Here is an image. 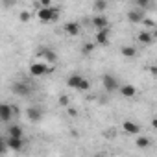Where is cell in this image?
I'll return each instance as SVG.
<instances>
[{
    "label": "cell",
    "instance_id": "cell-1",
    "mask_svg": "<svg viewBox=\"0 0 157 157\" xmlns=\"http://www.w3.org/2000/svg\"><path fill=\"white\" fill-rule=\"evenodd\" d=\"M37 19L41 22H56L59 19V8H56L54 4L52 6H39L37 10Z\"/></svg>",
    "mask_w": 157,
    "mask_h": 157
},
{
    "label": "cell",
    "instance_id": "cell-2",
    "mask_svg": "<svg viewBox=\"0 0 157 157\" xmlns=\"http://www.w3.org/2000/svg\"><path fill=\"white\" fill-rule=\"evenodd\" d=\"M67 85L70 89H76V91H89L91 89V82L82 74H70L67 78Z\"/></svg>",
    "mask_w": 157,
    "mask_h": 157
},
{
    "label": "cell",
    "instance_id": "cell-3",
    "mask_svg": "<svg viewBox=\"0 0 157 157\" xmlns=\"http://www.w3.org/2000/svg\"><path fill=\"white\" fill-rule=\"evenodd\" d=\"M30 74L33 76V78H43V76H46V74H50L52 70H54V65H50V63H46V61H43V59H37V61H33L32 65H30Z\"/></svg>",
    "mask_w": 157,
    "mask_h": 157
},
{
    "label": "cell",
    "instance_id": "cell-4",
    "mask_svg": "<svg viewBox=\"0 0 157 157\" xmlns=\"http://www.w3.org/2000/svg\"><path fill=\"white\" fill-rule=\"evenodd\" d=\"M11 93L17 94V96H21V98H28L33 93V85L28 83V82H24V80H17V82L11 83Z\"/></svg>",
    "mask_w": 157,
    "mask_h": 157
},
{
    "label": "cell",
    "instance_id": "cell-5",
    "mask_svg": "<svg viewBox=\"0 0 157 157\" xmlns=\"http://www.w3.org/2000/svg\"><path fill=\"white\" fill-rule=\"evenodd\" d=\"M19 115V107L17 105H11V104H6V102H0V122L8 124L13 117Z\"/></svg>",
    "mask_w": 157,
    "mask_h": 157
},
{
    "label": "cell",
    "instance_id": "cell-6",
    "mask_svg": "<svg viewBox=\"0 0 157 157\" xmlns=\"http://www.w3.org/2000/svg\"><path fill=\"white\" fill-rule=\"evenodd\" d=\"M118 80H117V76H113V74H104L102 76V87L105 89V93H109V94H113V93H117L118 91Z\"/></svg>",
    "mask_w": 157,
    "mask_h": 157
},
{
    "label": "cell",
    "instance_id": "cell-7",
    "mask_svg": "<svg viewBox=\"0 0 157 157\" xmlns=\"http://www.w3.org/2000/svg\"><path fill=\"white\" fill-rule=\"evenodd\" d=\"M35 56H37V59H43V61H46V63H50V65H54V63L57 61L56 50H52V48H48V46H41V48L35 52Z\"/></svg>",
    "mask_w": 157,
    "mask_h": 157
},
{
    "label": "cell",
    "instance_id": "cell-8",
    "mask_svg": "<svg viewBox=\"0 0 157 157\" xmlns=\"http://www.w3.org/2000/svg\"><path fill=\"white\" fill-rule=\"evenodd\" d=\"M109 39H111V28H109V26L96 30V33H94V44L107 46V44H109Z\"/></svg>",
    "mask_w": 157,
    "mask_h": 157
},
{
    "label": "cell",
    "instance_id": "cell-9",
    "mask_svg": "<svg viewBox=\"0 0 157 157\" xmlns=\"http://www.w3.org/2000/svg\"><path fill=\"white\" fill-rule=\"evenodd\" d=\"M43 107H39V105H32V107H28L26 109V118L32 122V124H39L41 120H43Z\"/></svg>",
    "mask_w": 157,
    "mask_h": 157
},
{
    "label": "cell",
    "instance_id": "cell-10",
    "mask_svg": "<svg viewBox=\"0 0 157 157\" xmlns=\"http://www.w3.org/2000/svg\"><path fill=\"white\" fill-rule=\"evenodd\" d=\"M24 137H6V146L8 150H13V151H21L24 148Z\"/></svg>",
    "mask_w": 157,
    "mask_h": 157
},
{
    "label": "cell",
    "instance_id": "cell-11",
    "mask_svg": "<svg viewBox=\"0 0 157 157\" xmlns=\"http://www.w3.org/2000/svg\"><path fill=\"white\" fill-rule=\"evenodd\" d=\"M144 17H146V11H144V10H140V8L128 11V21H129L131 24H140Z\"/></svg>",
    "mask_w": 157,
    "mask_h": 157
},
{
    "label": "cell",
    "instance_id": "cell-12",
    "mask_svg": "<svg viewBox=\"0 0 157 157\" xmlns=\"http://www.w3.org/2000/svg\"><path fill=\"white\" fill-rule=\"evenodd\" d=\"M63 32H65L67 35H70V37H76V35H80V32H82V26H80V22L72 21V22H67V24L63 26Z\"/></svg>",
    "mask_w": 157,
    "mask_h": 157
},
{
    "label": "cell",
    "instance_id": "cell-13",
    "mask_svg": "<svg viewBox=\"0 0 157 157\" xmlns=\"http://www.w3.org/2000/svg\"><path fill=\"white\" fill-rule=\"evenodd\" d=\"M91 24L94 26V30H100V28H107V26H109V21H107V17H104L102 13H96V15L93 17V21H91Z\"/></svg>",
    "mask_w": 157,
    "mask_h": 157
},
{
    "label": "cell",
    "instance_id": "cell-14",
    "mask_svg": "<svg viewBox=\"0 0 157 157\" xmlns=\"http://www.w3.org/2000/svg\"><path fill=\"white\" fill-rule=\"evenodd\" d=\"M118 91H120V94H122L124 98H135V94H137V89H135L131 83H122V85H118Z\"/></svg>",
    "mask_w": 157,
    "mask_h": 157
},
{
    "label": "cell",
    "instance_id": "cell-15",
    "mask_svg": "<svg viewBox=\"0 0 157 157\" xmlns=\"http://www.w3.org/2000/svg\"><path fill=\"white\" fill-rule=\"evenodd\" d=\"M122 129L129 135H139L140 133V126L137 122H131V120H124L122 122Z\"/></svg>",
    "mask_w": 157,
    "mask_h": 157
},
{
    "label": "cell",
    "instance_id": "cell-16",
    "mask_svg": "<svg viewBox=\"0 0 157 157\" xmlns=\"http://www.w3.org/2000/svg\"><path fill=\"white\" fill-rule=\"evenodd\" d=\"M137 39H139L140 44H151L155 41V32H140L137 35Z\"/></svg>",
    "mask_w": 157,
    "mask_h": 157
},
{
    "label": "cell",
    "instance_id": "cell-17",
    "mask_svg": "<svg viewBox=\"0 0 157 157\" xmlns=\"http://www.w3.org/2000/svg\"><path fill=\"white\" fill-rule=\"evenodd\" d=\"M8 137H24V129L21 126L13 124V126L8 128Z\"/></svg>",
    "mask_w": 157,
    "mask_h": 157
},
{
    "label": "cell",
    "instance_id": "cell-18",
    "mask_svg": "<svg viewBox=\"0 0 157 157\" xmlns=\"http://www.w3.org/2000/svg\"><path fill=\"white\" fill-rule=\"evenodd\" d=\"M93 8H94L96 13H104V11L107 10V0H94Z\"/></svg>",
    "mask_w": 157,
    "mask_h": 157
},
{
    "label": "cell",
    "instance_id": "cell-19",
    "mask_svg": "<svg viewBox=\"0 0 157 157\" xmlns=\"http://www.w3.org/2000/svg\"><path fill=\"white\" fill-rule=\"evenodd\" d=\"M120 54H122L124 57H135V56H137V48H135V46H122Z\"/></svg>",
    "mask_w": 157,
    "mask_h": 157
},
{
    "label": "cell",
    "instance_id": "cell-20",
    "mask_svg": "<svg viewBox=\"0 0 157 157\" xmlns=\"http://www.w3.org/2000/svg\"><path fill=\"white\" fill-rule=\"evenodd\" d=\"M135 144H137V148H148L150 146V139L148 137H137Z\"/></svg>",
    "mask_w": 157,
    "mask_h": 157
},
{
    "label": "cell",
    "instance_id": "cell-21",
    "mask_svg": "<svg viewBox=\"0 0 157 157\" xmlns=\"http://www.w3.org/2000/svg\"><path fill=\"white\" fill-rule=\"evenodd\" d=\"M135 6L146 11V10H148V8L151 6V0H135Z\"/></svg>",
    "mask_w": 157,
    "mask_h": 157
},
{
    "label": "cell",
    "instance_id": "cell-22",
    "mask_svg": "<svg viewBox=\"0 0 157 157\" xmlns=\"http://www.w3.org/2000/svg\"><path fill=\"white\" fill-rule=\"evenodd\" d=\"M30 19H32L30 11H21V13H19V21H21V22H30Z\"/></svg>",
    "mask_w": 157,
    "mask_h": 157
},
{
    "label": "cell",
    "instance_id": "cell-23",
    "mask_svg": "<svg viewBox=\"0 0 157 157\" xmlns=\"http://www.w3.org/2000/svg\"><path fill=\"white\" fill-rule=\"evenodd\" d=\"M17 2H19V0H2V6H4L6 10H10V8L17 6Z\"/></svg>",
    "mask_w": 157,
    "mask_h": 157
},
{
    "label": "cell",
    "instance_id": "cell-24",
    "mask_svg": "<svg viewBox=\"0 0 157 157\" xmlns=\"http://www.w3.org/2000/svg\"><path fill=\"white\" fill-rule=\"evenodd\" d=\"M140 24H144V26H146V28H151V30H153V28H155V22H153V21H151V19H146V17H144V19H142V22H140Z\"/></svg>",
    "mask_w": 157,
    "mask_h": 157
},
{
    "label": "cell",
    "instance_id": "cell-25",
    "mask_svg": "<svg viewBox=\"0 0 157 157\" xmlns=\"http://www.w3.org/2000/svg\"><path fill=\"white\" fill-rule=\"evenodd\" d=\"M59 105H63V107H68L70 105V100H68V96H59Z\"/></svg>",
    "mask_w": 157,
    "mask_h": 157
},
{
    "label": "cell",
    "instance_id": "cell-26",
    "mask_svg": "<svg viewBox=\"0 0 157 157\" xmlns=\"http://www.w3.org/2000/svg\"><path fill=\"white\" fill-rule=\"evenodd\" d=\"M6 150H8V146H6V139L0 135V153H6Z\"/></svg>",
    "mask_w": 157,
    "mask_h": 157
},
{
    "label": "cell",
    "instance_id": "cell-27",
    "mask_svg": "<svg viewBox=\"0 0 157 157\" xmlns=\"http://www.w3.org/2000/svg\"><path fill=\"white\" fill-rule=\"evenodd\" d=\"M93 48H94V44H85V46H83V48H82V52H83V54H85V56H89V54H91V52H93Z\"/></svg>",
    "mask_w": 157,
    "mask_h": 157
},
{
    "label": "cell",
    "instance_id": "cell-28",
    "mask_svg": "<svg viewBox=\"0 0 157 157\" xmlns=\"http://www.w3.org/2000/svg\"><path fill=\"white\" fill-rule=\"evenodd\" d=\"M39 6H52V0H39Z\"/></svg>",
    "mask_w": 157,
    "mask_h": 157
},
{
    "label": "cell",
    "instance_id": "cell-29",
    "mask_svg": "<svg viewBox=\"0 0 157 157\" xmlns=\"http://www.w3.org/2000/svg\"><path fill=\"white\" fill-rule=\"evenodd\" d=\"M67 109H68V107H67ZM68 113H70V117H76V115H78V111H76V109H68Z\"/></svg>",
    "mask_w": 157,
    "mask_h": 157
}]
</instances>
